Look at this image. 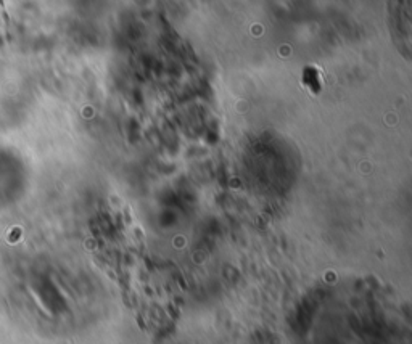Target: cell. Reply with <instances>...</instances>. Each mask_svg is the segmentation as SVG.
<instances>
[{
	"label": "cell",
	"mask_w": 412,
	"mask_h": 344,
	"mask_svg": "<svg viewBox=\"0 0 412 344\" xmlns=\"http://www.w3.org/2000/svg\"><path fill=\"white\" fill-rule=\"evenodd\" d=\"M390 26L398 50L409 57L411 53V16L409 0H390Z\"/></svg>",
	"instance_id": "obj_1"
},
{
	"label": "cell",
	"mask_w": 412,
	"mask_h": 344,
	"mask_svg": "<svg viewBox=\"0 0 412 344\" xmlns=\"http://www.w3.org/2000/svg\"><path fill=\"white\" fill-rule=\"evenodd\" d=\"M303 84L309 89L312 94L317 95L322 89V82H321V72H319L317 68L314 66H306L303 69Z\"/></svg>",
	"instance_id": "obj_2"
}]
</instances>
